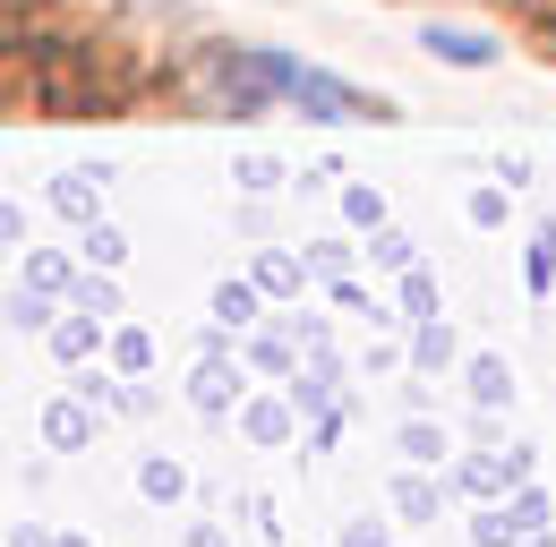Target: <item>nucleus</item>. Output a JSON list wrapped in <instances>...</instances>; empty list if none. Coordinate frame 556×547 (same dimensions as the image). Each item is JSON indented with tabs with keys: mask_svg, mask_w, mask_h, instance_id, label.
<instances>
[{
	"mask_svg": "<svg viewBox=\"0 0 556 547\" xmlns=\"http://www.w3.org/2000/svg\"><path fill=\"white\" fill-rule=\"evenodd\" d=\"M514 487H531V445H505V454H463L454 462V496H471V505H505Z\"/></svg>",
	"mask_w": 556,
	"mask_h": 547,
	"instance_id": "obj_1",
	"label": "nucleus"
},
{
	"mask_svg": "<svg viewBox=\"0 0 556 547\" xmlns=\"http://www.w3.org/2000/svg\"><path fill=\"white\" fill-rule=\"evenodd\" d=\"M189 403H198V419H240V403H249V359L240 351L198 359L189 368Z\"/></svg>",
	"mask_w": 556,
	"mask_h": 547,
	"instance_id": "obj_2",
	"label": "nucleus"
},
{
	"mask_svg": "<svg viewBox=\"0 0 556 547\" xmlns=\"http://www.w3.org/2000/svg\"><path fill=\"white\" fill-rule=\"evenodd\" d=\"M94 436H103V403H94V394L70 385V394L43 403V445H52V454H86Z\"/></svg>",
	"mask_w": 556,
	"mask_h": 547,
	"instance_id": "obj_3",
	"label": "nucleus"
},
{
	"mask_svg": "<svg viewBox=\"0 0 556 547\" xmlns=\"http://www.w3.org/2000/svg\"><path fill=\"white\" fill-rule=\"evenodd\" d=\"M240 359H249V377H300V359H308V334H300V317L291 326H266V334H240Z\"/></svg>",
	"mask_w": 556,
	"mask_h": 547,
	"instance_id": "obj_4",
	"label": "nucleus"
},
{
	"mask_svg": "<svg viewBox=\"0 0 556 547\" xmlns=\"http://www.w3.org/2000/svg\"><path fill=\"white\" fill-rule=\"evenodd\" d=\"M43 351H52L61 368H86L94 351H112V317H94V308H61V326L43 334Z\"/></svg>",
	"mask_w": 556,
	"mask_h": 547,
	"instance_id": "obj_5",
	"label": "nucleus"
},
{
	"mask_svg": "<svg viewBox=\"0 0 556 547\" xmlns=\"http://www.w3.org/2000/svg\"><path fill=\"white\" fill-rule=\"evenodd\" d=\"M403 359H412V377H454L471 351H463V334L445 326V317H419L412 326V342H403Z\"/></svg>",
	"mask_w": 556,
	"mask_h": 547,
	"instance_id": "obj_6",
	"label": "nucleus"
},
{
	"mask_svg": "<svg viewBox=\"0 0 556 547\" xmlns=\"http://www.w3.org/2000/svg\"><path fill=\"white\" fill-rule=\"evenodd\" d=\"M77 274H86V257H70V249H26L17 257V282L43 291V300H61V308L77 300Z\"/></svg>",
	"mask_w": 556,
	"mask_h": 547,
	"instance_id": "obj_7",
	"label": "nucleus"
},
{
	"mask_svg": "<svg viewBox=\"0 0 556 547\" xmlns=\"http://www.w3.org/2000/svg\"><path fill=\"white\" fill-rule=\"evenodd\" d=\"M334 385H343V359H334V351H326V342H317V351H308V359H300V377H291V385H282V394H291V403L308 410V419H326V410H343V403H334Z\"/></svg>",
	"mask_w": 556,
	"mask_h": 547,
	"instance_id": "obj_8",
	"label": "nucleus"
},
{
	"mask_svg": "<svg viewBox=\"0 0 556 547\" xmlns=\"http://www.w3.org/2000/svg\"><path fill=\"white\" fill-rule=\"evenodd\" d=\"M445 496H454V479L394 471V487H386V513H394V522H437V513H445Z\"/></svg>",
	"mask_w": 556,
	"mask_h": 547,
	"instance_id": "obj_9",
	"label": "nucleus"
},
{
	"mask_svg": "<svg viewBox=\"0 0 556 547\" xmlns=\"http://www.w3.org/2000/svg\"><path fill=\"white\" fill-rule=\"evenodd\" d=\"M300 419H308V410L291 403V394H249V403H240V436H249V445H291Z\"/></svg>",
	"mask_w": 556,
	"mask_h": 547,
	"instance_id": "obj_10",
	"label": "nucleus"
},
{
	"mask_svg": "<svg viewBox=\"0 0 556 547\" xmlns=\"http://www.w3.org/2000/svg\"><path fill=\"white\" fill-rule=\"evenodd\" d=\"M419 43H428L437 61H454V68H488V61H496V35H480V26H445V17H428Z\"/></svg>",
	"mask_w": 556,
	"mask_h": 547,
	"instance_id": "obj_11",
	"label": "nucleus"
},
{
	"mask_svg": "<svg viewBox=\"0 0 556 547\" xmlns=\"http://www.w3.org/2000/svg\"><path fill=\"white\" fill-rule=\"evenodd\" d=\"M463 394H471V410H505L514 403V368H505L496 351H471V359H463Z\"/></svg>",
	"mask_w": 556,
	"mask_h": 547,
	"instance_id": "obj_12",
	"label": "nucleus"
},
{
	"mask_svg": "<svg viewBox=\"0 0 556 547\" xmlns=\"http://www.w3.org/2000/svg\"><path fill=\"white\" fill-rule=\"evenodd\" d=\"M249 282H257L266 300H300V291H308L317 274H308V257H300V249H266V257L249 266Z\"/></svg>",
	"mask_w": 556,
	"mask_h": 547,
	"instance_id": "obj_13",
	"label": "nucleus"
},
{
	"mask_svg": "<svg viewBox=\"0 0 556 547\" xmlns=\"http://www.w3.org/2000/svg\"><path fill=\"white\" fill-rule=\"evenodd\" d=\"M94 189H103L94 171H61V180H52V214H61L70 231H86V222H103V198H94Z\"/></svg>",
	"mask_w": 556,
	"mask_h": 547,
	"instance_id": "obj_14",
	"label": "nucleus"
},
{
	"mask_svg": "<svg viewBox=\"0 0 556 547\" xmlns=\"http://www.w3.org/2000/svg\"><path fill=\"white\" fill-rule=\"evenodd\" d=\"M257 308H266V291L240 274V282H214V326H231V334H257Z\"/></svg>",
	"mask_w": 556,
	"mask_h": 547,
	"instance_id": "obj_15",
	"label": "nucleus"
},
{
	"mask_svg": "<svg viewBox=\"0 0 556 547\" xmlns=\"http://www.w3.org/2000/svg\"><path fill=\"white\" fill-rule=\"evenodd\" d=\"M77 257H86L94 274H121V266H129V231H112V222H86V231H77Z\"/></svg>",
	"mask_w": 556,
	"mask_h": 547,
	"instance_id": "obj_16",
	"label": "nucleus"
},
{
	"mask_svg": "<svg viewBox=\"0 0 556 547\" xmlns=\"http://www.w3.org/2000/svg\"><path fill=\"white\" fill-rule=\"evenodd\" d=\"M445 445H454V436H445L437 419H419V410L394 428V454H403V462H445Z\"/></svg>",
	"mask_w": 556,
	"mask_h": 547,
	"instance_id": "obj_17",
	"label": "nucleus"
},
{
	"mask_svg": "<svg viewBox=\"0 0 556 547\" xmlns=\"http://www.w3.org/2000/svg\"><path fill=\"white\" fill-rule=\"evenodd\" d=\"M9 326H17V334H52V326H61V300H43V291L9 282Z\"/></svg>",
	"mask_w": 556,
	"mask_h": 547,
	"instance_id": "obj_18",
	"label": "nucleus"
},
{
	"mask_svg": "<svg viewBox=\"0 0 556 547\" xmlns=\"http://www.w3.org/2000/svg\"><path fill=\"white\" fill-rule=\"evenodd\" d=\"M300 257H308V274H317V282H351V266H359V257H368V249H351L343 231H334V240H308V249H300Z\"/></svg>",
	"mask_w": 556,
	"mask_h": 547,
	"instance_id": "obj_19",
	"label": "nucleus"
},
{
	"mask_svg": "<svg viewBox=\"0 0 556 547\" xmlns=\"http://www.w3.org/2000/svg\"><path fill=\"white\" fill-rule=\"evenodd\" d=\"M138 496H146V505H180V496H189V471L163 462V454H146V462H138Z\"/></svg>",
	"mask_w": 556,
	"mask_h": 547,
	"instance_id": "obj_20",
	"label": "nucleus"
},
{
	"mask_svg": "<svg viewBox=\"0 0 556 547\" xmlns=\"http://www.w3.org/2000/svg\"><path fill=\"white\" fill-rule=\"evenodd\" d=\"M112 368L121 377H154V334L146 326H112Z\"/></svg>",
	"mask_w": 556,
	"mask_h": 547,
	"instance_id": "obj_21",
	"label": "nucleus"
},
{
	"mask_svg": "<svg viewBox=\"0 0 556 547\" xmlns=\"http://www.w3.org/2000/svg\"><path fill=\"white\" fill-rule=\"evenodd\" d=\"M522 282H531V300H548L556 291V222L531 231V257H522Z\"/></svg>",
	"mask_w": 556,
	"mask_h": 547,
	"instance_id": "obj_22",
	"label": "nucleus"
},
{
	"mask_svg": "<svg viewBox=\"0 0 556 547\" xmlns=\"http://www.w3.org/2000/svg\"><path fill=\"white\" fill-rule=\"evenodd\" d=\"M343 222L359 231V240H368V231H386V198H377L368 180H351V189H343Z\"/></svg>",
	"mask_w": 556,
	"mask_h": 547,
	"instance_id": "obj_23",
	"label": "nucleus"
},
{
	"mask_svg": "<svg viewBox=\"0 0 556 547\" xmlns=\"http://www.w3.org/2000/svg\"><path fill=\"white\" fill-rule=\"evenodd\" d=\"M471 547H522V522H514L505 505H480V513H471Z\"/></svg>",
	"mask_w": 556,
	"mask_h": 547,
	"instance_id": "obj_24",
	"label": "nucleus"
},
{
	"mask_svg": "<svg viewBox=\"0 0 556 547\" xmlns=\"http://www.w3.org/2000/svg\"><path fill=\"white\" fill-rule=\"evenodd\" d=\"M231 180H240L249 198H266V189H282V180H291V163H275V154H240V163H231Z\"/></svg>",
	"mask_w": 556,
	"mask_h": 547,
	"instance_id": "obj_25",
	"label": "nucleus"
},
{
	"mask_svg": "<svg viewBox=\"0 0 556 547\" xmlns=\"http://www.w3.org/2000/svg\"><path fill=\"white\" fill-rule=\"evenodd\" d=\"M505 513L522 522V539H540V531H556V505L540 496V487H514V496H505Z\"/></svg>",
	"mask_w": 556,
	"mask_h": 547,
	"instance_id": "obj_26",
	"label": "nucleus"
},
{
	"mask_svg": "<svg viewBox=\"0 0 556 547\" xmlns=\"http://www.w3.org/2000/svg\"><path fill=\"white\" fill-rule=\"evenodd\" d=\"M368 266H377V274H412L419 257H412V240H403V231L386 222V231H368Z\"/></svg>",
	"mask_w": 556,
	"mask_h": 547,
	"instance_id": "obj_27",
	"label": "nucleus"
},
{
	"mask_svg": "<svg viewBox=\"0 0 556 547\" xmlns=\"http://www.w3.org/2000/svg\"><path fill=\"white\" fill-rule=\"evenodd\" d=\"M70 308H94V317H121V282L86 266V274H77V300H70Z\"/></svg>",
	"mask_w": 556,
	"mask_h": 547,
	"instance_id": "obj_28",
	"label": "nucleus"
},
{
	"mask_svg": "<svg viewBox=\"0 0 556 547\" xmlns=\"http://www.w3.org/2000/svg\"><path fill=\"white\" fill-rule=\"evenodd\" d=\"M394 282H403V317H412V326H419V317H437V274H428V266L394 274Z\"/></svg>",
	"mask_w": 556,
	"mask_h": 547,
	"instance_id": "obj_29",
	"label": "nucleus"
},
{
	"mask_svg": "<svg viewBox=\"0 0 556 547\" xmlns=\"http://www.w3.org/2000/svg\"><path fill=\"white\" fill-rule=\"evenodd\" d=\"M334 547H394V513H351Z\"/></svg>",
	"mask_w": 556,
	"mask_h": 547,
	"instance_id": "obj_30",
	"label": "nucleus"
},
{
	"mask_svg": "<svg viewBox=\"0 0 556 547\" xmlns=\"http://www.w3.org/2000/svg\"><path fill=\"white\" fill-rule=\"evenodd\" d=\"M463 214H471L480 231H496V222H514V198H505V189H471V205H463Z\"/></svg>",
	"mask_w": 556,
	"mask_h": 547,
	"instance_id": "obj_31",
	"label": "nucleus"
},
{
	"mask_svg": "<svg viewBox=\"0 0 556 547\" xmlns=\"http://www.w3.org/2000/svg\"><path fill=\"white\" fill-rule=\"evenodd\" d=\"M146 410H154V385H146V377H121V385H112V419H146Z\"/></svg>",
	"mask_w": 556,
	"mask_h": 547,
	"instance_id": "obj_32",
	"label": "nucleus"
},
{
	"mask_svg": "<svg viewBox=\"0 0 556 547\" xmlns=\"http://www.w3.org/2000/svg\"><path fill=\"white\" fill-rule=\"evenodd\" d=\"M26 249V214H17V198H0V266Z\"/></svg>",
	"mask_w": 556,
	"mask_h": 547,
	"instance_id": "obj_33",
	"label": "nucleus"
},
{
	"mask_svg": "<svg viewBox=\"0 0 556 547\" xmlns=\"http://www.w3.org/2000/svg\"><path fill=\"white\" fill-rule=\"evenodd\" d=\"M9 547H61V531H43V522H17V531H9Z\"/></svg>",
	"mask_w": 556,
	"mask_h": 547,
	"instance_id": "obj_34",
	"label": "nucleus"
},
{
	"mask_svg": "<svg viewBox=\"0 0 556 547\" xmlns=\"http://www.w3.org/2000/svg\"><path fill=\"white\" fill-rule=\"evenodd\" d=\"M189 547H231V539H223L214 522H189Z\"/></svg>",
	"mask_w": 556,
	"mask_h": 547,
	"instance_id": "obj_35",
	"label": "nucleus"
},
{
	"mask_svg": "<svg viewBox=\"0 0 556 547\" xmlns=\"http://www.w3.org/2000/svg\"><path fill=\"white\" fill-rule=\"evenodd\" d=\"M522 547H556V531H540V539H522Z\"/></svg>",
	"mask_w": 556,
	"mask_h": 547,
	"instance_id": "obj_36",
	"label": "nucleus"
},
{
	"mask_svg": "<svg viewBox=\"0 0 556 547\" xmlns=\"http://www.w3.org/2000/svg\"><path fill=\"white\" fill-rule=\"evenodd\" d=\"M61 547H94V539H70V531H61Z\"/></svg>",
	"mask_w": 556,
	"mask_h": 547,
	"instance_id": "obj_37",
	"label": "nucleus"
}]
</instances>
